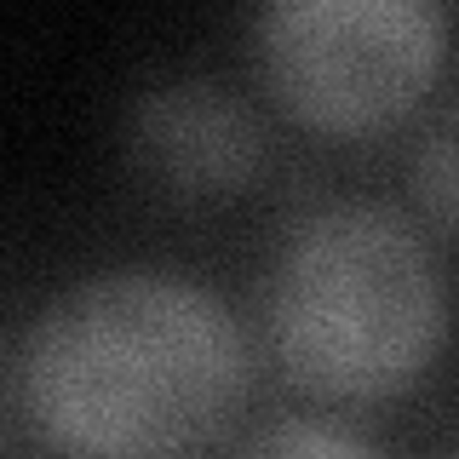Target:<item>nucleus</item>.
<instances>
[{"label":"nucleus","mask_w":459,"mask_h":459,"mask_svg":"<svg viewBox=\"0 0 459 459\" xmlns=\"http://www.w3.org/2000/svg\"><path fill=\"white\" fill-rule=\"evenodd\" d=\"M253 391V339L207 281L109 264L29 316L18 420L52 459H201Z\"/></svg>","instance_id":"obj_1"},{"label":"nucleus","mask_w":459,"mask_h":459,"mask_svg":"<svg viewBox=\"0 0 459 459\" xmlns=\"http://www.w3.org/2000/svg\"><path fill=\"white\" fill-rule=\"evenodd\" d=\"M408 190L420 207V224L459 241V98L442 115H430V126L413 143Z\"/></svg>","instance_id":"obj_5"},{"label":"nucleus","mask_w":459,"mask_h":459,"mask_svg":"<svg viewBox=\"0 0 459 459\" xmlns=\"http://www.w3.org/2000/svg\"><path fill=\"white\" fill-rule=\"evenodd\" d=\"M454 40L442 0H270L253 12V75L287 121L362 138L408 121Z\"/></svg>","instance_id":"obj_3"},{"label":"nucleus","mask_w":459,"mask_h":459,"mask_svg":"<svg viewBox=\"0 0 459 459\" xmlns=\"http://www.w3.org/2000/svg\"><path fill=\"white\" fill-rule=\"evenodd\" d=\"M258 333L281 379L316 402L368 408L408 396L454 333V293L430 230L385 201L310 207L270 247Z\"/></svg>","instance_id":"obj_2"},{"label":"nucleus","mask_w":459,"mask_h":459,"mask_svg":"<svg viewBox=\"0 0 459 459\" xmlns=\"http://www.w3.org/2000/svg\"><path fill=\"white\" fill-rule=\"evenodd\" d=\"M224 459H385V454L339 420L293 413V420H270V425L247 430Z\"/></svg>","instance_id":"obj_6"},{"label":"nucleus","mask_w":459,"mask_h":459,"mask_svg":"<svg viewBox=\"0 0 459 459\" xmlns=\"http://www.w3.org/2000/svg\"><path fill=\"white\" fill-rule=\"evenodd\" d=\"M138 155L172 190H241L258 167V126L219 86L184 81L138 109Z\"/></svg>","instance_id":"obj_4"},{"label":"nucleus","mask_w":459,"mask_h":459,"mask_svg":"<svg viewBox=\"0 0 459 459\" xmlns=\"http://www.w3.org/2000/svg\"><path fill=\"white\" fill-rule=\"evenodd\" d=\"M454 459H459V454H454Z\"/></svg>","instance_id":"obj_7"}]
</instances>
